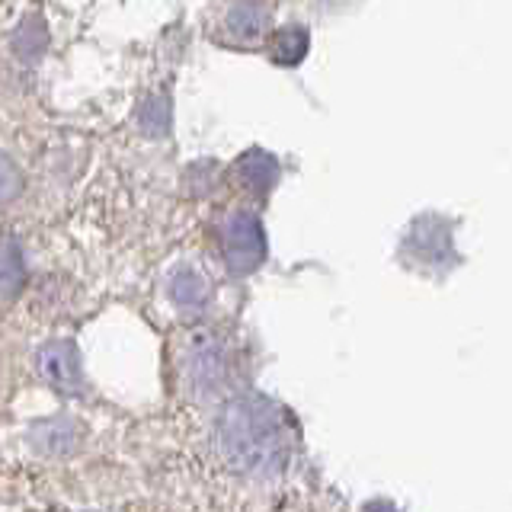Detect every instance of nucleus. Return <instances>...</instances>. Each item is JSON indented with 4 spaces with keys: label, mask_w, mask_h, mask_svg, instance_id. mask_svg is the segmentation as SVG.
<instances>
[{
    "label": "nucleus",
    "mask_w": 512,
    "mask_h": 512,
    "mask_svg": "<svg viewBox=\"0 0 512 512\" xmlns=\"http://www.w3.org/2000/svg\"><path fill=\"white\" fill-rule=\"evenodd\" d=\"M215 445L231 471L269 477L292 461L295 432L276 404L263 397H237L218 416Z\"/></svg>",
    "instance_id": "obj_1"
},
{
    "label": "nucleus",
    "mask_w": 512,
    "mask_h": 512,
    "mask_svg": "<svg viewBox=\"0 0 512 512\" xmlns=\"http://www.w3.org/2000/svg\"><path fill=\"white\" fill-rule=\"evenodd\" d=\"M39 378L52 391L74 397L84 391V372H80V352L71 340H52L36 352Z\"/></svg>",
    "instance_id": "obj_2"
},
{
    "label": "nucleus",
    "mask_w": 512,
    "mask_h": 512,
    "mask_svg": "<svg viewBox=\"0 0 512 512\" xmlns=\"http://www.w3.org/2000/svg\"><path fill=\"white\" fill-rule=\"evenodd\" d=\"M266 253V237L260 231V221L253 215H234L224 224V260H228L231 272H250L263 263Z\"/></svg>",
    "instance_id": "obj_3"
},
{
    "label": "nucleus",
    "mask_w": 512,
    "mask_h": 512,
    "mask_svg": "<svg viewBox=\"0 0 512 512\" xmlns=\"http://www.w3.org/2000/svg\"><path fill=\"white\" fill-rule=\"evenodd\" d=\"M29 442L45 458L71 455L77 448V426L71 420H64V416H58V420H42L29 429Z\"/></svg>",
    "instance_id": "obj_4"
},
{
    "label": "nucleus",
    "mask_w": 512,
    "mask_h": 512,
    "mask_svg": "<svg viewBox=\"0 0 512 512\" xmlns=\"http://www.w3.org/2000/svg\"><path fill=\"white\" fill-rule=\"evenodd\" d=\"M26 282L23 250L16 240H0V295H16Z\"/></svg>",
    "instance_id": "obj_5"
},
{
    "label": "nucleus",
    "mask_w": 512,
    "mask_h": 512,
    "mask_svg": "<svg viewBox=\"0 0 512 512\" xmlns=\"http://www.w3.org/2000/svg\"><path fill=\"white\" fill-rule=\"evenodd\" d=\"M228 26L237 39H253L260 36L263 26H266V13L256 7V4H237L231 13H228Z\"/></svg>",
    "instance_id": "obj_6"
},
{
    "label": "nucleus",
    "mask_w": 512,
    "mask_h": 512,
    "mask_svg": "<svg viewBox=\"0 0 512 512\" xmlns=\"http://www.w3.org/2000/svg\"><path fill=\"white\" fill-rule=\"evenodd\" d=\"M20 192H23V173L10 154L0 151V208L13 205L20 199Z\"/></svg>",
    "instance_id": "obj_7"
},
{
    "label": "nucleus",
    "mask_w": 512,
    "mask_h": 512,
    "mask_svg": "<svg viewBox=\"0 0 512 512\" xmlns=\"http://www.w3.org/2000/svg\"><path fill=\"white\" fill-rule=\"evenodd\" d=\"M173 298L176 304H183V308H199L205 301V282L196 272H180V276L173 279Z\"/></svg>",
    "instance_id": "obj_8"
},
{
    "label": "nucleus",
    "mask_w": 512,
    "mask_h": 512,
    "mask_svg": "<svg viewBox=\"0 0 512 512\" xmlns=\"http://www.w3.org/2000/svg\"><path fill=\"white\" fill-rule=\"evenodd\" d=\"M362 512H397V509H394L391 503H381V500H378V503H368Z\"/></svg>",
    "instance_id": "obj_9"
}]
</instances>
